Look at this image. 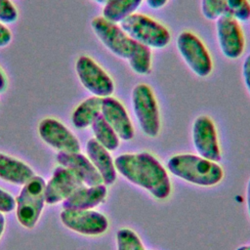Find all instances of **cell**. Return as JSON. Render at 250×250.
<instances>
[{
	"mask_svg": "<svg viewBox=\"0 0 250 250\" xmlns=\"http://www.w3.org/2000/svg\"><path fill=\"white\" fill-rule=\"evenodd\" d=\"M116 171L127 181L146 189L158 200L169 197L172 190L169 175L159 160L147 151L123 153L114 159Z\"/></svg>",
	"mask_w": 250,
	"mask_h": 250,
	"instance_id": "obj_1",
	"label": "cell"
},
{
	"mask_svg": "<svg viewBox=\"0 0 250 250\" xmlns=\"http://www.w3.org/2000/svg\"><path fill=\"white\" fill-rule=\"evenodd\" d=\"M167 168L172 175L199 187H214L224 178V170L218 162L198 154L173 155L167 161Z\"/></svg>",
	"mask_w": 250,
	"mask_h": 250,
	"instance_id": "obj_2",
	"label": "cell"
},
{
	"mask_svg": "<svg viewBox=\"0 0 250 250\" xmlns=\"http://www.w3.org/2000/svg\"><path fill=\"white\" fill-rule=\"evenodd\" d=\"M91 27L104 46L116 57L130 63L146 47L132 39L118 23L111 22L103 17H96L91 21Z\"/></svg>",
	"mask_w": 250,
	"mask_h": 250,
	"instance_id": "obj_3",
	"label": "cell"
},
{
	"mask_svg": "<svg viewBox=\"0 0 250 250\" xmlns=\"http://www.w3.org/2000/svg\"><path fill=\"white\" fill-rule=\"evenodd\" d=\"M121 28L135 41L149 49H163L171 41L169 29L158 21L135 13L120 22Z\"/></svg>",
	"mask_w": 250,
	"mask_h": 250,
	"instance_id": "obj_4",
	"label": "cell"
},
{
	"mask_svg": "<svg viewBox=\"0 0 250 250\" xmlns=\"http://www.w3.org/2000/svg\"><path fill=\"white\" fill-rule=\"evenodd\" d=\"M45 180L40 176L32 177L23 185L16 200V213L20 224L32 229L37 224L45 202Z\"/></svg>",
	"mask_w": 250,
	"mask_h": 250,
	"instance_id": "obj_5",
	"label": "cell"
},
{
	"mask_svg": "<svg viewBox=\"0 0 250 250\" xmlns=\"http://www.w3.org/2000/svg\"><path fill=\"white\" fill-rule=\"evenodd\" d=\"M132 106L142 132L155 138L160 132V113L156 98L147 84H138L132 90Z\"/></svg>",
	"mask_w": 250,
	"mask_h": 250,
	"instance_id": "obj_6",
	"label": "cell"
},
{
	"mask_svg": "<svg viewBox=\"0 0 250 250\" xmlns=\"http://www.w3.org/2000/svg\"><path fill=\"white\" fill-rule=\"evenodd\" d=\"M177 49L189 69L199 77H207L213 70L210 53L201 39L191 31L185 30L177 38Z\"/></svg>",
	"mask_w": 250,
	"mask_h": 250,
	"instance_id": "obj_7",
	"label": "cell"
},
{
	"mask_svg": "<svg viewBox=\"0 0 250 250\" xmlns=\"http://www.w3.org/2000/svg\"><path fill=\"white\" fill-rule=\"evenodd\" d=\"M75 70L80 83L93 96L105 98L113 94V80L91 57L80 56L75 62Z\"/></svg>",
	"mask_w": 250,
	"mask_h": 250,
	"instance_id": "obj_8",
	"label": "cell"
},
{
	"mask_svg": "<svg viewBox=\"0 0 250 250\" xmlns=\"http://www.w3.org/2000/svg\"><path fill=\"white\" fill-rule=\"evenodd\" d=\"M191 135L194 148L199 156L214 162L222 159L217 129L209 116L200 115L195 118Z\"/></svg>",
	"mask_w": 250,
	"mask_h": 250,
	"instance_id": "obj_9",
	"label": "cell"
},
{
	"mask_svg": "<svg viewBox=\"0 0 250 250\" xmlns=\"http://www.w3.org/2000/svg\"><path fill=\"white\" fill-rule=\"evenodd\" d=\"M216 33L222 54L229 59L241 57L245 48L244 34L240 23L229 15H223L216 20Z\"/></svg>",
	"mask_w": 250,
	"mask_h": 250,
	"instance_id": "obj_10",
	"label": "cell"
},
{
	"mask_svg": "<svg viewBox=\"0 0 250 250\" xmlns=\"http://www.w3.org/2000/svg\"><path fill=\"white\" fill-rule=\"evenodd\" d=\"M62 223L69 229L84 235H100L108 229L107 218L94 210H67L61 212Z\"/></svg>",
	"mask_w": 250,
	"mask_h": 250,
	"instance_id": "obj_11",
	"label": "cell"
},
{
	"mask_svg": "<svg viewBox=\"0 0 250 250\" xmlns=\"http://www.w3.org/2000/svg\"><path fill=\"white\" fill-rule=\"evenodd\" d=\"M40 138L50 146L64 152H78L80 144L73 133L62 122L54 118H45L38 125Z\"/></svg>",
	"mask_w": 250,
	"mask_h": 250,
	"instance_id": "obj_12",
	"label": "cell"
},
{
	"mask_svg": "<svg viewBox=\"0 0 250 250\" xmlns=\"http://www.w3.org/2000/svg\"><path fill=\"white\" fill-rule=\"evenodd\" d=\"M84 186L83 182L70 170L59 166L55 168L51 179L46 184L45 202L49 205L62 202Z\"/></svg>",
	"mask_w": 250,
	"mask_h": 250,
	"instance_id": "obj_13",
	"label": "cell"
},
{
	"mask_svg": "<svg viewBox=\"0 0 250 250\" xmlns=\"http://www.w3.org/2000/svg\"><path fill=\"white\" fill-rule=\"evenodd\" d=\"M101 114L122 141H131L135 130L123 104L114 97L102 99Z\"/></svg>",
	"mask_w": 250,
	"mask_h": 250,
	"instance_id": "obj_14",
	"label": "cell"
},
{
	"mask_svg": "<svg viewBox=\"0 0 250 250\" xmlns=\"http://www.w3.org/2000/svg\"><path fill=\"white\" fill-rule=\"evenodd\" d=\"M57 161L70 170L77 176L85 186L92 187L103 184V179L95 166L87 156L78 152H64L59 151L57 154Z\"/></svg>",
	"mask_w": 250,
	"mask_h": 250,
	"instance_id": "obj_15",
	"label": "cell"
},
{
	"mask_svg": "<svg viewBox=\"0 0 250 250\" xmlns=\"http://www.w3.org/2000/svg\"><path fill=\"white\" fill-rule=\"evenodd\" d=\"M86 152L87 157L100 173L103 184L105 186L113 185L117 178V171L109 151L92 138L86 144Z\"/></svg>",
	"mask_w": 250,
	"mask_h": 250,
	"instance_id": "obj_16",
	"label": "cell"
},
{
	"mask_svg": "<svg viewBox=\"0 0 250 250\" xmlns=\"http://www.w3.org/2000/svg\"><path fill=\"white\" fill-rule=\"evenodd\" d=\"M107 195V188L101 184L97 186H84L62 201L63 209L91 210L103 203Z\"/></svg>",
	"mask_w": 250,
	"mask_h": 250,
	"instance_id": "obj_17",
	"label": "cell"
},
{
	"mask_svg": "<svg viewBox=\"0 0 250 250\" xmlns=\"http://www.w3.org/2000/svg\"><path fill=\"white\" fill-rule=\"evenodd\" d=\"M32 177L34 172L26 163L0 152V179L23 186Z\"/></svg>",
	"mask_w": 250,
	"mask_h": 250,
	"instance_id": "obj_18",
	"label": "cell"
},
{
	"mask_svg": "<svg viewBox=\"0 0 250 250\" xmlns=\"http://www.w3.org/2000/svg\"><path fill=\"white\" fill-rule=\"evenodd\" d=\"M102 99L92 96L75 107L71 115V121L75 128L85 129L92 125L94 120L101 114Z\"/></svg>",
	"mask_w": 250,
	"mask_h": 250,
	"instance_id": "obj_19",
	"label": "cell"
},
{
	"mask_svg": "<svg viewBox=\"0 0 250 250\" xmlns=\"http://www.w3.org/2000/svg\"><path fill=\"white\" fill-rule=\"evenodd\" d=\"M142 2L143 0H110L104 6L102 17L111 22L120 23L135 14Z\"/></svg>",
	"mask_w": 250,
	"mask_h": 250,
	"instance_id": "obj_20",
	"label": "cell"
},
{
	"mask_svg": "<svg viewBox=\"0 0 250 250\" xmlns=\"http://www.w3.org/2000/svg\"><path fill=\"white\" fill-rule=\"evenodd\" d=\"M94 139L108 151H114L119 147L120 138L113 128L100 114L91 125Z\"/></svg>",
	"mask_w": 250,
	"mask_h": 250,
	"instance_id": "obj_21",
	"label": "cell"
},
{
	"mask_svg": "<svg viewBox=\"0 0 250 250\" xmlns=\"http://www.w3.org/2000/svg\"><path fill=\"white\" fill-rule=\"evenodd\" d=\"M116 246L117 250H146L139 235L127 228L117 230Z\"/></svg>",
	"mask_w": 250,
	"mask_h": 250,
	"instance_id": "obj_22",
	"label": "cell"
},
{
	"mask_svg": "<svg viewBox=\"0 0 250 250\" xmlns=\"http://www.w3.org/2000/svg\"><path fill=\"white\" fill-rule=\"evenodd\" d=\"M225 14L230 16L238 22L247 21L250 20V1L226 0Z\"/></svg>",
	"mask_w": 250,
	"mask_h": 250,
	"instance_id": "obj_23",
	"label": "cell"
},
{
	"mask_svg": "<svg viewBox=\"0 0 250 250\" xmlns=\"http://www.w3.org/2000/svg\"><path fill=\"white\" fill-rule=\"evenodd\" d=\"M226 0H201V13L209 21H216L225 14Z\"/></svg>",
	"mask_w": 250,
	"mask_h": 250,
	"instance_id": "obj_24",
	"label": "cell"
},
{
	"mask_svg": "<svg viewBox=\"0 0 250 250\" xmlns=\"http://www.w3.org/2000/svg\"><path fill=\"white\" fill-rule=\"evenodd\" d=\"M18 10L11 0H0V22L13 23L18 20Z\"/></svg>",
	"mask_w": 250,
	"mask_h": 250,
	"instance_id": "obj_25",
	"label": "cell"
},
{
	"mask_svg": "<svg viewBox=\"0 0 250 250\" xmlns=\"http://www.w3.org/2000/svg\"><path fill=\"white\" fill-rule=\"evenodd\" d=\"M16 208L15 198L7 191L0 188V212L10 213Z\"/></svg>",
	"mask_w": 250,
	"mask_h": 250,
	"instance_id": "obj_26",
	"label": "cell"
},
{
	"mask_svg": "<svg viewBox=\"0 0 250 250\" xmlns=\"http://www.w3.org/2000/svg\"><path fill=\"white\" fill-rule=\"evenodd\" d=\"M12 41V32L8 26L0 22V48L8 46Z\"/></svg>",
	"mask_w": 250,
	"mask_h": 250,
	"instance_id": "obj_27",
	"label": "cell"
},
{
	"mask_svg": "<svg viewBox=\"0 0 250 250\" xmlns=\"http://www.w3.org/2000/svg\"><path fill=\"white\" fill-rule=\"evenodd\" d=\"M242 76L246 89L250 95V54L245 58L242 64Z\"/></svg>",
	"mask_w": 250,
	"mask_h": 250,
	"instance_id": "obj_28",
	"label": "cell"
},
{
	"mask_svg": "<svg viewBox=\"0 0 250 250\" xmlns=\"http://www.w3.org/2000/svg\"><path fill=\"white\" fill-rule=\"evenodd\" d=\"M168 0H146V5L153 9V10H159L163 8L167 4Z\"/></svg>",
	"mask_w": 250,
	"mask_h": 250,
	"instance_id": "obj_29",
	"label": "cell"
},
{
	"mask_svg": "<svg viewBox=\"0 0 250 250\" xmlns=\"http://www.w3.org/2000/svg\"><path fill=\"white\" fill-rule=\"evenodd\" d=\"M7 88V77L0 67V93H3Z\"/></svg>",
	"mask_w": 250,
	"mask_h": 250,
	"instance_id": "obj_30",
	"label": "cell"
},
{
	"mask_svg": "<svg viewBox=\"0 0 250 250\" xmlns=\"http://www.w3.org/2000/svg\"><path fill=\"white\" fill-rule=\"evenodd\" d=\"M246 200H247V210L250 217V179L247 184V189H246Z\"/></svg>",
	"mask_w": 250,
	"mask_h": 250,
	"instance_id": "obj_31",
	"label": "cell"
},
{
	"mask_svg": "<svg viewBox=\"0 0 250 250\" xmlns=\"http://www.w3.org/2000/svg\"><path fill=\"white\" fill-rule=\"evenodd\" d=\"M4 229H5V217H4L3 213L0 212V237L2 236Z\"/></svg>",
	"mask_w": 250,
	"mask_h": 250,
	"instance_id": "obj_32",
	"label": "cell"
},
{
	"mask_svg": "<svg viewBox=\"0 0 250 250\" xmlns=\"http://www.w3.org/2000/svg\"><path fill=\"white\" fill-rule=\"evenodd\" d=\"M95 2H97V3H99V4H101V5H105L106 3H108L110 0H94Z\"/></svg>",
	"mask_w": 250,
	"mask_h": 250,
	"instance_id": "obj_33",
	"label": "cell"
},
{
	"mask_svg": "<svg viewBox=\"0 0 250 250\" xmlns=\"http://www.w3.org/2000/svg\"><path fill=\"white\" fill-rule=\"evenodd\" d=\"M236 250H250V245H242L236 248Z\"/></svg>",
	"mask_w": 250,
	"mask_h": 250,
	"instance_id": "obj_34",
	"label": "cell"
}]
</instances>
